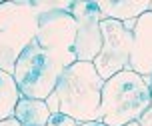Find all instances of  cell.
Segmentation results:
<instances>
[{
	"label": "cell",
	"mask_w": 152,
	"mask_h": 126,
	"mask_svg": "<svg viewBox=\"0 0 152 126\" xmlns=\"http://www.w3.org/2000/svg\"><path fill=\"white\" fill-rule=\"evenodd\" d=\"M124 126H140V122L136 120V122H128V124H124Z\"/></svg>",
	"instance_id": "ac0fdd59"
},
{
	"label": "cell",
	"mask_w": 152,
	"mask_h": 126,
	"mask_svg": "<svg viewBox=\"0 0 152 126\" xmlns=\"http://www.w3.org/2000/svg\"><path fill=\"white\" fill-rule=\"evenodd\" d=\"M36 42L62 68L76 62V22L66 10H44L38 16Z\"/></svg>",
	"instance_id": "5b68a950"
},
{
	"label": "cell",
	"mask_w": 152,
	"mask_h": 126,
	"mask_svg": "<svg viewBox=\"0 0 152 126\" xmlns=\"http://www.w3.org/2000/svg\"><path fill=\"white\" fill-rule=\"evenodd\" d=\"M0 126H20V122L12 116V118H6V120H0Z\"/></svg>",
	"instance_id": "9a60e30c"
},
{
	"label": "cell",
	"mask_w": 152,
	"mask_h": 126,
	"mask_svg": "<svg viewBox=\"0 0 152 126\" xmlns=\"http://www.w3.org/2000/svg\"><path fill=\"white\" fill-rule=\"evenodd\" d=\"M38 2H0V70L8 74L14 72L18 56L36 38Z\"/></svg>",
	"instance_id": "3957f363"
},
{
	"label": "cell",
	"mask_w": 152,
	"mask_h": 126,
	"mask_svg": "<svg viewBox=\"0 0 152 126\" xmlns=\"http://www.w3.org/2000/svg\"><path fill=\"white\" fill-rule=\"evenodd\" d=\"M136 20H138V18H132V20H124V22H122V26L128 30V32H132V30L136 28Z\"/></svg>",
	"instance_id": "5bb4252c"
},
{
	"label": "cell",
	"mask_w": 152,
	"mask_h": 126,
	"mask_svg": "<svg viewBox=\"0 0 152 126\" xmlns=\"http://www.w3.org/2000/svg\"><path fill=\"white\" fill-rule=\"evenodd\" d=\"M102 18L110 20H132L150 10V0H96Z\"/></svg>",
	"instance_id": "9c48e42d"
},
{
	"label": "cell",
	"mask_w": 152,
	"mask_h": 126,
	"mask_svg": "<svg viewBox=\"0 0 152 126\" xmlns=\"http://www.w3.org/2000/svg\"><path fill=\"white\" fill-rule=\"evenodd\" d=\"M20 90L16 86L12 74L0 70V120H6L14 116L16 104L20 100Z\"/></svg>",
	"instance_id": "8fae6325"
},
{
	"label": "cell",
	"mask_w": 152,
	"mask_h": 126,
	"mask_svg": "<svg viewBox=\"0 0 152 126\" xmlns=\"http://www.w3.org/2000/svg\"><path fill=\"white\" fill-rule=\"evenodd\" d=\"M138 122H140V126H152V106L142 114V116H140Z\"/></svg>",
	"instance_id": "4fadbf2b"
},
{
	"label": "cell",
	"mask_w": 152,
	"mask_h": 126,
	"mask_svg": "<svg viewBox=\"0 0 152 126\" xmlns=\"http://www.w3.org/2000/svg\"><path fill=\"white\" fill-rule=\"evenodd\" d=\"M50 108L46 100H34V98H20L16 104L14 118L20 126H46L50 118Z\"/></svg>",
	"instance_id": "30bf717a"
},
{
	"label": "cell",
	"mask_w": 152,
	"mask_h": 126,
	"mask_svg": "<svg viewBox=\"0 0 152 126\" xmlns=\"http://www.w3.org/2000/svg\"><path fill=\"white\" fill-rule=\"evenodd\" d=\"M152 106V94L146 80L132 70H122L102 86L100 122L106 126H124L136 122Z\"/></svg>",
	"instance_id": "7a4b0ae2"
},
{
	"label": "cell",
	"mask_w": 152,
	"mask_h": 126,
	"mask_svg": "<svg viewBox=\"0 0 152 126\" xmlns=\"http://www.w3.org/2000/svg\"><path fill=\"white\" fill-rule=\"evenodd\" d=\"M102 48L94 58V68L100 78L106 82L122 70H130V52H132V32L122 26L118 20L104 18L100 22Z\"/></svg>",
	"instance_id": "8992f818"
},
{
	"label": "cell",
	"mask_w": 152,
	"mask_h": 126,
	"mask_svg": "<svg viewBox=\"0 0 152 126\" xmlns=\"http://www.w3.org/2000/svg\"><path fill=\"white\" fill-rule=\"evenodd\" d=\"M78 126H106L104 122H100V120H94V122H82V124Z\"/></svg>",
	"instance_id": "2e32d148"
},
{
	"label": "cell",
	"mask_w": 152,
	"mask_h": 126,
	"mask_svg": "<svg viewBox=\"0 0 152 126\" xmlns=\"http://www.w3.org/2000/svg\"><path fill=\"white\" fill-rule=\"evenodd\" d=\"M46 126H78V122L66 114H62V112H54V114H50Z\"/></svg>",
	"instance_id": "7c38bea8"
},
{
	"label": "cell",
	"mask_w": 152,
	"mask_h": 126,
	"mask_svg": "<svg viewBox=\"0 0 152 126\" xmlns=\"http://www.w3.org/2000/svg\"><path fill=\"white\" fill-rule=\"evenodd\" d=\"M148 12H152V0H150V10H148Z\"/></svg>",
	"instance_id": "d6986e66"
},
{
	"label": "cell",
	"mask_w": 152,
	"mask_h": 126,
	"mask_svg": "<svg viewBox=\"0 0 152 126\" xmlns=\"http://www.w3.org/2000/svg\"><path fill=\"white\" fill-rule=\"evenodd\" d=\"M70 14L76 22V62H94L102 48L100 22L104 20L96 0H74Z\"/></svg>",
	"instance_id": "52a82bcc"
},
{
	"label": "cell",
	"mask_w": 152,
	"mask_h": 126,
	"mask_svg": "<svg viewBox=\"0 0 152 126\" xmlns=\"http://www.w3.org/2000/svg\"><path fill=\"white\" fill-rule=\"evenodd\" d=\"M144 80H146V84H148V88H150V94H152V74H150V76H146Z\"/></svg>",
	"instance_id": "e0dca14e"
},
{
	"label": "cell",
	"mask_w": 152,
	"mask_h": 126,
	"mask_svg": "<svg viewBox=\"0 0 152 126\" xmlns=\"http://www.w3.org/2000/svg\"><path fill=\"white\" fill-rule=\"evenodd\" d=\"M130 70L142 78L152 74V12H144L132 30Z\"/></svg>",
	"instance_id": "ba28073f"
},
{
	"label": "cell",
	"mask_w": 152,
	"mask_h": 126,
	"mask_svg": "<svg viewBox=\"0 0 152 126\" xmlns=\"http://www.w3.org/2000/svg\"><path fill=\"white\" fill-rule=\"evenodd\" d=\"M102 86L104 80L92 62H74L64 68L54 90L58 112L74 118L78 124L100 120Z\"/></svg>",
	"instance_id": "6da1fadb"
},
{
	"label": "cell",
	"mask_w": 152,
	"mask_h": 126,
	"mask_svg": "<svg viewBox=\"0 0 152 126\" xmlns=\"http://www.w3.org/2000/svg\"><path fill=\"white\" fill-rule=\"evenodd\" d=\"M62 72H64V68L34 38L26 46V50L18 56L12 78L22 98L46 100L50 94H54Z\"/></svg>",
	"instance_id": "277c9868"
}]
</instances>
